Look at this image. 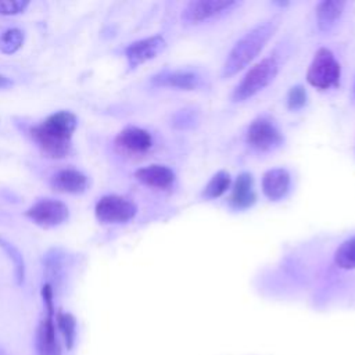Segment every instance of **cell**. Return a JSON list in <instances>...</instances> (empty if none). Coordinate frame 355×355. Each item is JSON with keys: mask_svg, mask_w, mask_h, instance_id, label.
Instances as JSON below:
<instances>
[{"mask_svg": "<svg viewBox=\"0 0 355 355\" xmlns=\"http://www.w3.org/2000/svg\"><path fill=\"white\" fill-rule=\"evenodd\" d=\"M279 25L280 17L275 15L257 24L254 28L245 32L227 53L226 60L222 65V78H232L244 68H247L263 50L266 43L277 31Z\"/></svg>", "mask_w": 355, "mask_h": 355, "instance_id": "1", "label": "cell"}, {"mask_svg": "<svg viewBox=\"0 0 355 355\" xmlns=\"http://www.w3.org/2000/svg\"><path fill=\"white\" fill-rule=\"evenodd\" d=\"M78 118L71 111H57L31 129V136L42 153L53 159L64 158L71 151V139Z\"/></svg>", "mask_w": 355, "mask_h": 355, "instance_id": "2", "label": "cell"}, {"mask_svg": "<svg viewBox=\"0 0 355 355\" xmlns=\"http://www.w3.org/2000/svg\"><path fill=\"white\" fill-rule=\"evenodd\" d=\"M279 69L280 60L277 54H270L262 58L261 61L254 64L236 85L232 93V100L234 103H243L252 98L275 80Z\"/></svg>", "mask_w": 355, "mask_h": 355, "instance_id": "3", "label": "cell"}, {"mask_svg": "<svg viewBox=\"0 0 355 355\" xmlns=\"http://www.w3.org/2000/svg\"><path fill=\"white\" fill-rule=\"evenodd\" d=\"M341 78V67L336 60L331 50L326 47H320L306 71V80L311 86L319 90H329L331 87H337Z\"/></svg>", "mask_w": 355, "mask_h": 355, "instance_id": "4", "label": "cell"}, {"mask_svg": "<svg viewBox=\"0 0 355 355\" xmlns=\"http://www.w3.org/2000/svg\"><path fill=\"white\" fill-rule=\"evenodd\" d=\"M245 143L257 153L265 154L280 148L284 143V136L277 125L268 116L255 118L247 128Z\"/></svg>", "mask_w": 355, "mask_h": 355, "instance_id": "5", "label": "cell"}, {"mask_svg": "<svg viewBox=\"0 0 355 355\" xmlns=\"http://www.w3.org/2000/svg\"><path fill=\"white\" fill-rule=\"evenodd\" d=\"M237 0H196L186 4L182 11V21L187 25H198L240 7Z\"/></svg>", "mask_w": 355, "mask_h": 355, "instance_id": "6", "label": "cell"}, {"mask_svg": "<svg viewBox=\"0 0 355 355\" xmlns=\"http://www.w3.org/2000/svg\"><path fill=\"white\" fill-rule=\"evenodd\" d=\"M94 214L101 223H126L137 214V207L129 198L116 194L103 196L94 207Z\"/></svg>", "mask_w": 355, "mask_h": 355, "instance_id": "7", "label": "cell"}, {"mask_svg": "<svg viewBox=\"0 0 355 355\" xmlns=\"http://www.w3.org/2000/svg\"><path fill=\"white\" fill-rule=\"evenodd\" d=\"M25 216L42 227H54L64 223L69 216L67 204L54 198L36 201L25 211Z\"/></svg>", "mask_w": 355, "mask_h": 355, "instance_id": "8", "label": "cell"}, {"mask_svg": "<svg viewBox=\"0 0 355 355\" xmlns=\"http://www.w3.org/2000/svg\"><path fill=\"white\" fill-rule=\"evenodd\" d=\"M155 87H169L178 90H197L204 86V78L193 69H164L151 78Z\"/></svg>", "mask_w": 355, "mask_h": 355, "instance_id": "9", "label": "cell"}, {"mask_svg": "<svg viewBox=\"0 0 355 355\" xmlns=\"http://www.w3.org/2000/svg\"><path fill=\"white\" fill-rule=\"evenodd\" d=\"M166 47V40L162 35H153L140 40L130 43L125 49V57L130 68H137L139 65L154 60Z\"/></svg>", "mask_w": 355, "mask_h": 355, "instance_id": "10", "label": "cell"}, {"mask_svg": "<svg viewBox=\"0 0 355 355\" xmlns=\"http://www.w3.org/2000/svg\"><path fill=\"white\" fill-rule=\"evenodd\" d=\"M154 144L148 130L139 126H126L115 137V147L126 154H144Z\"/></svg>", "mask_w": 355, "mask_h": 355, "instance_id": "11", "label": "cell"}, {"mask_svg": "<svg viewBox=\"0 0 355 355\" xmlns=\"http://www.w3.org/2000/svg\"><path fill=\"white\" fill-rule=\"evenodd\" d=\"M50 186L53 190L68 194L85 193L89 186V179L85 173L78 169L67 168L55 172L50 179Z\"/></svg>", "mask_w": 355, "mask_h": 355, "instance_id": "12", "label": "cell"}, {"mask_svg": "<svg viewBox=\"0 0 355 355\" xmlns=\"http://www.w3.org/2000/svg\"><path fill=\"white\" fill-rule=\"evenodd\" d=\"M262 191L270 201H279L284 198L291 186V176L284 168H273L262 176Z\"/></svg>", "mask_w": 355, "mask_h": 355, "instance_id": "13", "label": "cell"}, {"mask_svg": "<svg viewBox=\"0 0 355 355\" xmlns=\"http://www.w3.org/2000/svg\"><path fill=\"white\" fill-rule=\"evenodd\" d=\"M135 178L144 186L154 189H169L175 183V172L165 165L151 164L139 168L135 172Z\"/></svg>", "mask_w": 355, "mask_h": 355, "instance_id": "14", "label": "cell"}, {"mask_svg": "<svg viewBox=\"0 0 355 355\" xmlns=\"http://www.w3.org/2000/svg\"><path fill=\"white\" fill-rule=\"evenodd\" d=\"M257 194L254 191V178L250 172H241L232 187V194L229 198L230 205L237 209H248L255 204Z\"/></svg>", "mask_w": 355, "mask_h": 355, "instance_id": "15", "label": "cell"}, {"mask_svg": "<svg viewBox=\"0 0 355 355\" xmlns=\"http://www.w3.org/2000/svg\"><path fill=\"white\" fill-rule=\"evenodd\" d=\"M36 349L39 355H61V348L55 334L54 316L46 315L36 333Z\"/></svg>", "mask_w": 355, "mask_h": 355, "instance_id": "16", "label": "cell"}, {"mask_svg": "<svg viewBox=\"0 0 355 355\" xmlns=\"http://www.w3.org/2000/svg\"><path fill=\"white\" fill-rule=\"evenodd\" d=\"M347 3L341 0H324L316 6V24L319 31L329 32L341 18Z\"/></svg>", "mask_w": 355, "mask_h": 355, "instance_id": "17", "label": "cell"}, {"mask_svg": "<svg viewBox=\"0 0 355 355\" xmlns=\"http://www.w3.org/2000/svg\"><path fill=\"white\" fill-rule=\"evenodd\" d=\"M230 184H232V179H230L229 172L219 171L205 184L204 190L201 191V197L205 200L218 198V197L223 196L230 189Z\"/></svg>", "mask_w": 355, "mask_h": 355, "instance_id": "18", "label": "cell"}, {"mask_svg": "<svg viewBox=\"0 0 355 355\" xmlns=\"http://www.w3.org/2000/svg\"><path fill=\"white\" fill-rule=\"evenodd\" d=\"M334 263L344 269H355V236L344 240L334 252Z\"/></svg>", "mask_w": 355, "mask_h": 355, "instance_id": "19", "label": "cell"}, {"mask_svg": "<svg viewBox=\"0 0 355 355\" xmlns=\"http://www.w3.org/2000/svg\"><path fill=\"white\" fill-rule=\"evenodd\" d=\"M57 326L60 327L67 349H72L76 341V319L69 312H57Z\"/></svg>", "mask_w": 355, "mask_h": 355, "instance_id": "20", "label": "cell"}, {"mask_svg": "<svg viewBox=\"0 0 355 355\" xmlns=\"http://www.w3.org/2000/svg\"><path fill=\"white\" fill-rule=\"evenodd\" d=\"M25 35L18 28H8L0 35V51L3 54H14L24 44Z\"/></svg>", "mask_w": 355, "mask_h": 355, "instance_id": "21", "label": "cell"}, {"mask_svg": "<svg viewBox=\"0 0 355 355\" xmlns=\"http://www.w3.org/2000/svg\"><path fill=\"white\" fill-rule=\"evenodd\" d=\"M0 247H3V250L6 251V254L14 263V273H15L17 284H22L24 277H25V263H24V258H22L21 252L12 244L7 243L1 237H0Z\"/></svg>", "mask_w": 355, "mask_h": 355, "instance_id": "22", "label": "cell"}, {"mask_svg": "<svg viewBox=\"0 0 355 355\" xmlns=\"http://www.w3.org/2000/svg\"><path fill=\"white\" fill-rule=\"evenodd\" d=\"M308 103V93L302 85L293 86L287 93V108L291 111H298L304 108Z\"/></svg>", "mask_w": 355, "mask_h": 355, "instance_id": "23", "label": "cell"}, {"mask_svg": "<svg viewBox=\"0 0 355 355\" xmlns=\"http://www.w3.org/2000/svg\"><path fill=\"white\" fill-rule=\"evenodd\" d=\"M28 0H0V15H17L26 10Z\"/></svg>", "mask_w": 355, "mask_h": 355, "instance_id": "24", "label": "cell"}, {"mask_svg": "<svg viewBox=\"0 0 355 355\" xmlns=\"http://www.w3.org/2000/svg\"><path fill=\"white\" fill-rule=\"evenodd\" d=\"M42 298H43V304H44V309H46V315L54 316L55 315V309H54V291L50 283H44L42 287Z\"/></svg>", "mask_w": 355, "mask_h": 355, "instance_id": "25", "label": "cell"}, {"mask_svg": "<svg viewBox=\"0 0 355 355\" xmlns=\"http://www.w3.org/2000/svg\"><path fill=\"white\" fill-rule=\"evenodd\" d=\"M14 86V82L6 76V75H1L0 73V90H6V89H10Z\"/></svg>", "mask_w": 355, "mask_h": 355, "instance_id": "26", "label": "cell"}, {"mask_svg": "<svg viewBox=\"0 0 355 355\" xmlns=\"http://www.w3.org/2000/svg\"><path fill=\"white\" fill-rule=\"evenodd\" d=\"M0 355H4V354H3V352H1V351H0Z\"/></svg>", "mask_w": 355, "mask_h": 355, "instance_id": "27", "label": "cell"}, {"mask_svg": "<svg viewBox=\"0 0 355 355\" xmlns=\"http://www.w3.org/2000/svg\"><path fill=\"white\" fill-rule=\"evenodd\" d=\"M354 92H355V86H354Z\"/></svg>", "mask_w": 355, "mask_h": 355, "instance_id": "28", "label": "cell"}]
</instances>
